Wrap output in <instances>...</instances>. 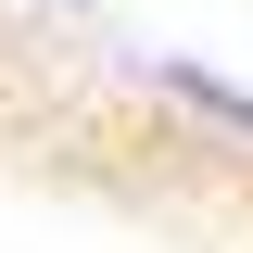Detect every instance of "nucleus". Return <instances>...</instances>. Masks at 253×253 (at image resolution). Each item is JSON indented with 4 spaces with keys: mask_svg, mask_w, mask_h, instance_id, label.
Instances as JSON below:
<instances>
[{
    "mask_svg": "<svg viewBox=\"0 0 253 253\" xmlns=\"http://www.w3.org/2000/svg\"><path fill=\"white\" fill-rule=\"evenodd\" d=\"M152 89L190 101L203 126H241V139H253V89H228V76H203V63H152Z\"/></svg>",
    "mask_w": 253,
    "mask_h": 253,
    "instance_id": "1",
    "label": "nucleus"
}]
</instances>
